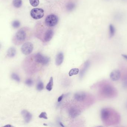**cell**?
Listing matches in <instances>:
<instances>
[{"instance_id":"1","label":"cell","mask_w":127,"mask_h":127,"mask_svg":"<svg viewBox=\"0 0 127 127\" xmlns=\"http://www.w3.org/2000/svg\"><path fill=\"white\" fill-rule=\"evenodd\" d=\"M101 92L102 94L106 97H110L114 94L115 90L112 86L107 84L102 87L101 89Z\"/></svg>"},{"instance_id":"10","label":"cell","mask_w":127,"mask_h":127,"mask_svg":"<svg viewBox=\"0 0 127 127\" xmlns=\"http://www.w3.org/2000/svg\"><path fill=\"white\" fill-rule=\"evenodd\" d=\"M87 97L86 93L83 92H79L75 94L74 98L77 101L82 102L85 100Z\"/></svg>"},{"instance_id":"16","label":"cell","mask_w":127,"mask_h":127,"mask_svg":"<svg viewBox=\"0 0 127 127\" xmlns=\"http://www.w3.org/2000/svg\"><path fill=\"white\" fill-rule=\"evenodd\" d=\"M16 50L14 47H10L7 50V55L9 57H13L16 55Z\"/></svg>"},{"instance_id":"2","label":"cell","mask_w":127,"mask_h":127,"mask_svg":"<svg viewBox=\"0 0 127 127\" xmlns=\"http://www.w3.org/2000/svg\"><path fill=\"white\" fill-rule=\"evenodd\" d=\"M58 20V18L56 15L51 14L46 17L45 20V24L48 26H55L57 25Z\"/></svg>"},{"instance_id":"21","label":"cell","mask_w":127,"mask_h":127,"mask_svg":"<svg viewBox=\"0 0 127 127\" xmlns=\"http://www.w3.org/2000/svg\"><path fill=\"white\" fill-rule=\"evenodd\" d=\"M75 7V5L73 3H69L66 6V8L67 10L69 11H71L73 10Z\"/></svg>"},{"instance_id":"31","label":"cell","mask_w":127,"mask_h":127,"mask_svg":"<svg viewBox=\"0 0 127 127\" xmlns=\"http://www.w3.org/2000/svg\"><path fill=\"white\" fill-rule=\"evenodd\" d=\"M5 127H13V126L11 125H6L5 126Z\"/></svg>"},{"instance_id":"14","label":"cell","mask_w":127,"mask_h":127,"mask_svg":"<svg viewBox=\"0 0 127 127\" xmlns=\"http://www.w3.org/2000/svg\"><path fill=\"white\" fill-rule=\"evenodd\" d=\"M89 66H90V62L89 60H87L85 62L83 68L81 70V72H80V78H83V75H84L86 73V71H87L88 68L89 67Z\"/></svg>"},{"instance_id":"34","label":"cell","mask_w":127,"mask_h":127,"mask_svg":"<svg viewBox=\"0 0 127 127\" xmlns=\"http://www.w3.org/2000/svg\"></svg>"},{"instance_id":"22","label":"cell","mask_w":127,"mask_h":127,"mask_svg":"<svg viewBox=\"0 0 127 127\" xmlns=\"http://www.w3.org/2000/svg\"><path fill=\"white\" fill-rule=\"evenodd\" d=\"M11 76L13 80L16 81L18 82H20V78L17 74H15V73H13V74H12Z\"/></svg>"},{"instance_id":"27","label":"cell","mask_w":127,"mask_h":127,"mask_svg":"<svg viewBox=\"0 0 127 127\" xmlns=\"http://www.w3.org/2000/svg\"><path fill=\"white\" fill-rule=\"evenodd\" d=\"M115 19H116L117 20H118V21L121 20V19L122 18V15L120 13H117L115 15Z\"/></svg>"},{"instance_id":"12","label":"cell","mask_w":127,"mask_h":127,"mask_svg":"<svg viewBox=\"0 0 127 127\" xmlns=\"http://www.w3.org/2000/svg\"><path fill=\"white\" fill-rule=\"evenodd\" d=\"M54 32L53 31L51 30H48L45 33L44 39L45 42H48L51 40L53 36Z\"/></svg>"},{"instance_id":"13","label":"cell","mask_w":127,"mask_h":127,"mask_svg":"<svg viewBox=\"0 0 127 127\" xmlns=\"http://www.w3.org/2000/svg\"><path fill=\"white\" fill-rule=\"evenodd\" d=\"M64 59V55L62 52H60L58 54L56 58V64L57 66H59L63 63Z\"/></svg>"},{"instance_id":"11","label":"cell","mask_w":127,"mask_h":127,"mask_svg":"<svg viewBox=\"0 0 127 127\" xmlns=\"http://www.w3.org/2000/svg\"><path fill=\"white\" fill-rule=\"evenodd\" d=\"M21 114L24 119L26 123H28L30 121L32 118V115L29 112L26 110H23L21 111Z\"/></svg>"},{"instance_id":"30","label":"cell","mask_w":127,"mask_h":127,"mask_svg":"<svg viewBox=\"0 0 127 127\" xmlns=\"http://www.w3.org/2000/svg\"><path fill=\"white\" fill-rule=\"evenodd\" d=\"M121 55L123 56V57L125 59L127 60V55L123 54V55Z\"/></svg>"},{"instance_id":"28","label":"cell","mask_w":127,"mask_h":127,"mask_svg":"<svg viewBox=\"0 0 127 127\" xmlns=\"http://www.w3.org/2000/svg\"><path fill=\"white\" fill-rule=\"evenodd\" d=\"M123 86L125 88H127V78L125 79L123 81Z\"/></svg>"},{"instance_id":"5","label":"cell","mask_w":127,"mask_h":127,"mask_svg":"<svg viewBox=\"0 0 127 127\" xmlns=\"http://www.w3.org/2000/svg\"><path fill=\"white\" fill-rule=\"evenodd\" d=\"M21 49L22 52L24 55H29L33 51V44L31 42H26L23 44Z\"/></svg>"},{"instance_id":"24","label":"cell","mask_w":127,"mask_h":127,"mask_svg":"<svg viewBox=\"0 0 127 127\" xmlns=\"http://www.w3.org/2000/svg\"><path fill=\"white\" fill-rule=\"evenodd\" d=\"M12 26L14 28H18L20 26V23L18 20H15L12 23Z\"/></svg>"},{"instance_id":"33","label":"cell","mask_w":127,"mask_h":127,"mask_svg":"<svg viewBox=\"0 0 127 127\" xmlns=\"http://www.w3.org/2000/svg\"><path fill=\"white\" fill-rule=\"evenodd\" d=\"M123 0V1H127V0Z\"/></svg>"},{"instance_id":"25","label":"cell","mask_w":127,"mask_h":127,"mask_svg":"<svg viewBox=\"0 0 127 127\" xmlns=\"http://www.w3.org/2000/svg\"><path fill=\"white\" fill-rule=\"evenodd\" d=\"M25 83L27 86L30 87V86H32L33 85V81L32 79H28L26 80Z\"/></svg>"},{"instance_id":"32","label":"cell","mask_w":127,"mask_h":127,"mask_svg":"<svg viewBox=\"0 0 127 127\" xmlns=\"http://www.w3.org/2000/svg\"><path fill=\"white\" fill-rule=\"evenodd\" d=\"M60 125L61 126H62V127H64V126L63 125V124H62V123H61V122H60Z\"/></svg>"},{"instance_id":"35","label":"cell","mask_w":127,"mask_h":127,"mask_svg":"<svg viewBox=\"0 0 127 127\" xmlns=\"http://www.w3.org/2000/svg\"></svg>"},{"instance_id":"4","label":"cell","mask_w":127,"mask_h":127,"mask_svg":"<svg viewBox=\"0 0 127 127\" xmlns=\"http://www.w3.org/2000/svg\"><path fill=\"white\" fill-rule=\"evenodd\" d=\"M35 60L37 63L46 65L49 64L50 59L49 57L44 56L40 53H38L35 56Z\"/></svg>"},{"instance_id":"20","label":"cell","mask_w":127,"mask_h":127,"mask_svg":"<svg viewBox=\"0 0 127 127\" xmlns=\"http://www.w3.org/2000/svg\"><path fill=\"white\" fill-rule=\"evenodd\" d=\"M44 88V85L43 83L41 81H39L37 85V89L38 91H40Z\"/></svg>"},{"instance_id":"8","label":"cell","mask_w":127,"mask_h":127,"mask_svg":"<svg viewBox=\"0 0 127 127\" xmlns=\"http://www.w3.org/2000/svg\"><path fill=\"white\" fill-rule=\"evenodd\" d=\"M121 73L120 70L115 69L112 71L110 74V78L113 81H117L121 78Z\"/></svg>"},{"instance_id":"23","label":"cell","mask_w":127,"mask_h":127,"mask_svg":"<svg viewBox=\"0 0 127 127\" xmlns=\"http://www.w3.org/2000/svg\"><path fill=\"white\" fill-rule=\"evenodd\" d=\"M30 3L32 6L36 7L39 5V0H30Z\"/></svg>"},{"instance_id":"3","label":"cell","mask_w":127,"mask_h":127,"mask_svg":"<svg viewBox=\"0 0 127 127\" xmlns=\"http://www.w3.org/2000/svg\"><path fill=\"white\" fill-rule=\"evenodd\" d=\"M30 15L33 19H41L44 16V10L38 8L33 9L31 11Z\"/></svg>"},{"instance_id":"15","label":"cell","mask_w":127,"mask_h":127,"mask_svg":"<svg viewBox=\"0 0 127 127\" xmlns=\"http://www.w3.org/2000/svg\"><path fill=\"white\" fill-rule=\"evenodd\" d=\"M116 29L114 26L112 24H109L108 26V35L110 38H113L115 35Z\"/></svg>"},{"instance_id":"7","label":"cell","mask_w":127,"mask_h":127,"mask_svg":"<svg viewBox=\"0 0 127 127\" xmlns=\"http://www.w3.org/2000/svg\"><path fill=\"white\" fill-rule=\"evenodd\" d=\"M26 38V33L25 31L20 30L17 32L15 34V38L19 41H23L25 40Z\"/></svg>"},{"instance_id":"9","label":"cell","mask_w":127,"mask_h":127,"mask_svg":"<svg viewBox=\"0 0 127 127\" xmlns=\"http://www.w3.org/2000/svg\"><path fill=\"white\" fill-rule=\"evenodd\" d=\"M110 115V112L108 109L104 108L101 110V118L103 121H106L108 120Z\"/></svg>"},{"instance_id":"29","label":"cell","mask_w":127,"mask_h":127,"mask_svg":"<svg viewBox=\"0 0 127 127\" xmlns=\"http://www.w3.org/2000/svg\"><path fill=\"white\" fill-rule=\"evenodd\" d=\"M64 97V94H62V95H61V96H60L58 98V102H61V101H62V100L63 99Z\"/></svg>"},{"instance_id":"17","label":"cell","mask_w":127,"mask_h":127,"mask_svg":"<svg viewBox=\"0 0 127 127\" xmlns=\"http://www.w3.org/2000/svg\"><path fill=\"white\" fill-rule=\"evenodd\" d=\"M53 77H51L50 79L49 83L46 86V89L49 91H51L52 89V88H53Z\"/></svg>"},{"instance_id":"19","label":"cell","mask_w":127,"mask_h":127,"mask_svg":"<svg viewBox=\"0 0 127 127\" xmlns=\"http://www.w3.org/2000/svg\"><path fill=\"white\" fill-rule=\"evenodd\" d=\"M79 72V69L78 68H74L71 69L69 73V75L70 76H72L73 75L78 74Z\"/></svg>"},{"instance_id":"26","label":"cell","mask_w":127,"mask_h":127,"mask_svg":"<svg viewBox=\"0 0 127 127\" xmlns=\"http://www.w3.org/2000/svg\"><path fill=\"white\" fill-rule=\"evenodd\" d=\"M39 117L40 118H43V119H48L47 117V114L45 112H43L41 113L39 115Z\"/></svg>"},{"instance_id":"18","label":"cell","mask_w":127,"mask_h":127,"mask_svg":"<svg viewBox=\"0 0 127 127\" xmlns=\"http://www.w3.org/2000/svg\"><path fill=\"white\" fill-rule=\"evenodd\" d=\"M13 5L15 7L19 8L21 6L22 1L21 0H13Z\"/></svg>"},{"instance_id":"6","label":"cell","mask_w":127,"mask_h":127,"mask_svg":"<svg viewBox=\"0 0 127 127\" xmlns=\"http://www.w3.org/2000/svg\"><path fill=\"white\" fill-rule=\"evenodd\" d=\"M68 113L71 118H75L81 114V111L78 107H73L69 109Z\"/></svg>"}]
</instances>
